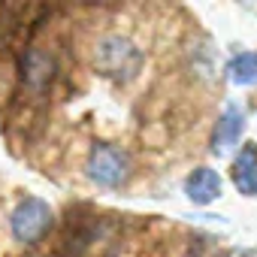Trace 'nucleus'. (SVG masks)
Segmentation results:
<instances>
[{"label": "nucleus", "instance_id": "nucleus-1", "mask_svg": "<svg viewBox=\"0 0 257 257\" xmlns=\"http://www.w3.org/2000/svg\"><path fill=\"white\" fill-rule=\"evenodd\" d=\"M146 64V55L137 43H131L127 37H103L97 46H94V70L103 76V79H112V82H131L140 76Z\"/></svg>", "mask_w": 257, "mask_h": 257}, {"label": "nucleus", "instance_id": "nucleus-2", "mask_svg": "<svg viewBox=\"0 0 257 257\" xmlns=\"http://www.w3.org/2000/svg\"><path fill=\"white\" fill-rule=\"evenodd\" d=\"M134 167H131V155L115 149V146H106V143H97L88 155V176L103 185V188H121L127 185Z\"/></svg>", "mask_w": 257, "mask_h": 257}, {"label": "nucleus", "instance_id": "nucleus-3", "mask_svg": "<svg viewBox=\"0 0 257 257\" xmlns=\"http://www.w3.org/2000/svg\"><path fill=\"white\" fill-rule=\"evenodd\" d=\"M52 227V206L40 197H28L16 206V212L10 215V230L19 242L34 245L40 242Z\"/></svg>", "mask_w": 257, "mask_h": 257}, {"label": "nucleus", "instance_id": "nucleus-4", "mask_svg": "<svg viewBox=\"0 0 257 257\" xmlns=\"http://www.w3.org/2000/svg\"><path fill=\"white\" fill-rule=\"evenodd\" d=\"M19 70H22L25 88L34 91V94H43V91L52 85V79H55V58H52L49 52L37 49V46H28V49L22 52Z\"/></svg>", "mask_w": 257, "mask_h": 257}, {"label": "nucleus", "instance_id": "nucleus-5", "mask_svg": "<svg viewBox=\"0 0 257 257\" xmlns=\"http://www.w3.org/2000/svg\"><path fill=\"white\" fill-rule=\"evenodd\" d=\"M185 194L194 206H209L221 197V176L209 167H197L185 179Z\"/></svg>", "mask_w": 257, "mask_h": 257}, {"label": "nucleus", "instance_id": "nucleus-6", "mask_svg": "<svg viewBox=\"0 0 257 257\" xmlns=\"http://www.w3.org/2000/svg\"><path fill=\"white\" fill-rule=\"evenodd\" d=\"M242 127H245V115H242V109H239V106H227L224 115L218 118L215 134H212V152H215L218 158L227 155V152L239 143Z\"/></svg>", "mask_w": 257, "mask_h": 257}, {"label": "nucleus", "instance_id": "nucleus-7", "mask_svg": "<svg viewBox=\"0 0 257 257\" xmlns=\"http://www.w3.org/2000/svg\"><path fill=\"white\" fill-rule=\"evenodd\" d=\"M233 185L239 194H257V143L242 146L236 164H233Z\"/></svg>", "mask_w": 257, "mask_h": 257}, {"label": "nucleus", "instance_id": "nucleus-8", "mask_svg": "<svg viewBox=\"0 0 257 257\" xmlns=\"http://www.w3.org/2000/svg\"><path fill=\"white\" fill-rule=\"evenodd\" d=\"M227 76L239 88H254L257 85V52H242L227 64Z\"/></svg>", "mask_w": 257, "mask_h": 257}]
</instances>
